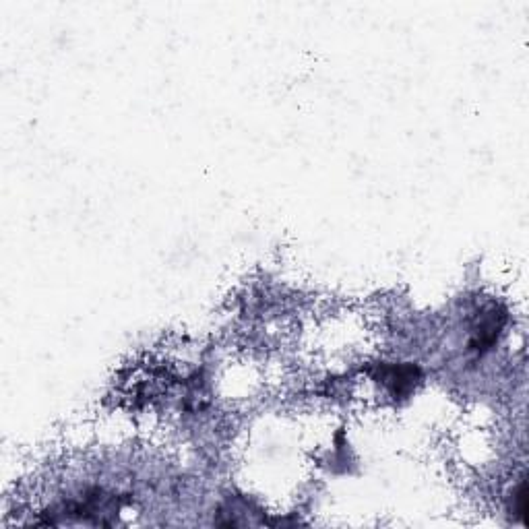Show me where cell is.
I'll use <instances>...</instances> for the list:
<instances>
[{"instance_id": "1", "label": "cell", "mask_w": 529, "mask_h": 529, "mask_svg": "<svg viewBox=\"0 0 529 529\" xmlns=\"http://www.w3.org/2000/svg\"><path fill=\"white\" fill-rule=\"evenodd\" d=\"M379 383L389 391L393 399L410 397L422 381V370L412 362H395L379 366Z\"/></svg>"}]
</instances>
